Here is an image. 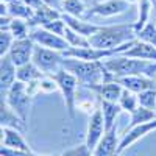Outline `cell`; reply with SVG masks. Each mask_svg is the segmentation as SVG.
Listing matches in <instances>:
<instances>
[{
	"label": "cell",
	"instance_id": "6da1fadb",
	"mask_svg": "<svg viewBox=\"0 0 156 156\" xmlns=\"http://www.w3.org/2000/svg\"><path fill=\"white\" fill-rule=\"evenodd\" d=\"M62 69H66L78 78V81L86 87L101 84L106 81H114V75L108 70L105 62L101 61H84L78 58H64Z\"/></svg>",
	"mask_w": 156,
	"mask_h": 156
},
{
	"label": "cell",
	"instance_id": "7a4b0ae2",
	"mask_svg": "<svg viewBox=\"0 0 156 156\" xmlns=\"http://www.w3.org/2000/svg\"><path fill=\"white\" fill-rule=\"evenodd\" d=\"M114 78L128 76V75H145L150 78L156 76V61L128 58V56H114L112 59L103 61Z\"/></svg>",
	"mask_w": 156,
	"mask_h": 156
},
{
	"label": "cell",
	"instance_id": "3957f363",
	"mask_svg": "<svg viewBox=\"0 0 156 156\" xmlns=\"http://www.w3.org/2000/svg\"><path fill=\"white\" fill-rule=\"evenodd\" d=\"M137 37L133 25H114L101 27L95 34L89 36V42L95 48H117Z\"/></svg>",
	"mask_w": 156,
	"mask_h": 156
},
{
	"label": "cell",
	"instance_id": "277c9868",
	"mask_svg": "<svg viewBox=\"0 0 156 156\" xmlns=\"http://www.w3.org/2000/svg\"><path fill=\"white\" fill-rule=\"evenodd\" d=\"M2 97H5V100L11 106V109L27 123L28 122V114H30V106H31V100L34 97L28 83H23V81L17 80L9 87L8 92Z\"/></svg>",
	"mask_w": 156,
	"mask_h": 156
},
{
	"label": "cell",
	"instance_id": "5b68a950",
	"mask_svg": "<svg viewBox=\"0 0 156 156\" xmlns=\"http://www.w3.org/2000/svg\"><path fill=\"white\" fill-rule=\"evenodd\" d=\"M31 61L45 75L51 76V75H55L56 72H59L62 69L64 55H62V51H56V50H51V48H47V47H42V45L36 44Z\"/></svg>",
	"mask_w": 156,
	"mask_h": 156
},
{
	"label": "cell",
	"instance_id": "8992f818",
	"mask_svg": "<svg viewBox=\"0 0 156 156\" xmlns=\"http://www.w3.org/2000/svg\"><path fill=\"white\" fill-rule=\"evenodd\" d=\"M51 78L56 81L59 90L62 92L64 103H66V109L69 111V115L75 117V106H76V87H78V78L67 72L66 69H61L55 75H51Z\"/></svg>",
	"mask_w": 156,
	"mask_h": 156
},
{
	"label": "cell",
	"instance_id": "52a82bcc",
	"mask_svg": "<svg viewBox=\"0 0 156 156\" xmlns=\"http://www.w3.org/2000/svg\"><path fill=\"white\" fill-rule=\"evenodd\" d=\"M30 37L33 41L42 47L51 48V50H56V51H66L70 45L69 42L59 34H55L48 30H45L44 27H34L30 31Z\"/></svg>",
	"mask_w": 156,
	"mask_h": 156
},
{
	"label": "cell",
	"instance_id": "ba28073f",
	"mask_svg": "<svg viewBox=\"0 0 156 156\" xmlns=\"http://www.w3.org/2000/svg\"><path fill=\"white\" fill-rule=\"evenodd\" d=\"M34 45H36V42L30 36L23 37V39H14V42H12V45H11V48H9V51L6 55H9L12 62H14L17 67H20V66H23V64L31 61Z\"/></svg>",
	"mask_w": 156,
	"mask_h": 156
},
{
	"label": "cell",
	"instance_id": "9c48e42d",
	"mask_svg": "<svg viewBox=\"0 0 156 156\" xmlns=\"http://www.w3.org/2000/svg\"><path fill=\"white\" fill-rule=\"evenodd\" d=\"M106 128H105V119H103V112L100 109H94V112L89 117V125H87V136H86V145L94 153L95 147L101 137L105 136Z\"/></svg>",
	"mask_w": 156,
	"mask_h": 156
},
{
	"label": "cell",
	"instance_id": "30bf717a",
	"mask_svg": "<svg viewBox=\"0 0 156 156\" xmlns=\"http://www.w3.org/2000/svg\"><path fill=\"white\" fill-rule=\"evenodd\" d=\"M156 129V119L150 120V122H144V123H139L129 129H125L123 133V137L122 140L119 142V147H117V151H115V156H119L123 150H126L128 147H131L136 140H139L140 137L147 136L148 133L154 131Z\"/></svg>",
	"mask_w": 156,
	"mask_h": 156
},
{
	"label": "cell",
	"instance_id": "8fae6325",
	"mask_svg": "<svg viewBox=\"0 0 156 156\" xmlns=\"http://www.w3.org/2000/svg\"><path fill=\"white\" fill-rule=\"evenodd\" d=\"M129 2L126 0H106V2H101L94 5L90 9L86 11V14L83 16V19H87L90 16H101V17H111V16H117L122 14L129 8Z\"/></svg>",
	"mask_w": 156,
	"mask_h": 156
},
{
	"label": "cell",
	"instance_id": "7c38bea8",
	"mask_svg": "<svg viewBox=\"0 0 156 156\" xmlns=\"http://www.w3.org/2000/svg\"><path fill=\"white\" fill-rule=\"evenodd\" d=\"M115 81L122 84L123 89H128L131 92H142V90H147V89H153L156 87L154 83V78L145 76V75H128V76H119L115 78Z\"/></svg>",
	"mask_w": 156,
	"mask_h": 156
},
{
	"label": "cell",
	"instance_id": "4fadbf2b",
	"mask_svg": "<svg viewBox=\"0 0 156 156\" xmlns=\"http://www.w3.org/2000/svg\"><path fill=\"white\" fill-rule=\"evenodd\" d=\"M2 147L11 148V150H20V151H33L28 144L23 140L22 134L19 129L14 128H8V126H2Z\"/></svg>",
	"mask_w": 156,
	"mask_h": 156
},
{
	"label": "cell",
	"instance_id": "5bb4252c",
	"mask_svg": "<svg viewBox=\"0 0 156 156\" xmlns=\"http://www.w3.org/2000/svg\"><path fill=\"white\" fill-rule=\"evenodd\" d=\"M87 89H90L92 92H95L101 100H109V101H117V103H119V98H120V95L123 92L122 84H119L115 80L114 81L101 83V84L89 86Z\"/></svg>",
	"mask_w": 156,
	"mask_h": 156
},
{
	"label": "cell",
	"instance_id": "9a60e30c",
	"mask_svg": "<svg viewBox=\"0 0 156 156\" xmlns=\"http://www.w3.org/2000/svg\"><path fill=\"white\" fill-rule=\"evenodd\" d=\"M61 17L64 19V22L67 23V27H70L72 30H75L76 33H80L84 37H89V36L95 34L101 28V27H98V25H94V23H90L87 20H83L81 17H75V16L66 14V12H62Z\"/></svg>",
	"mask_w": 156,
	"mask_h": 156
},
{
	"label": "cell",
	"instance_id": "2e32d148",
	"mask_svg": "<svg viewBox=\"0 0 156 156\" xmlns=\"http://www.w3.org/2000/svg\"><path fill=\"white\" fill-rule=\"evenodd\" d=\"M17 66L12 59L9 58V55H3L2 56V95H5L9 87L17 81Z\"/></svg>",
	"mask_w": 156,
	"mask_h": 156
},
{
	"label": "cell",
	"instance_id": "e0dca14e",
	"mask_svg": "<svg viewBox=\"0 0 156 156\" xmlns=\"http://www.w3.org/2000/svg\"><path fill=\"white\" fill-rule=\"evenodd\" d=\"M115 133H117L115 126L111 128V129H108V131L105 133V136L101 137V140L98 142V145L95 147L94 156H115L117 147H119Z\"/></svg>",
	"mask_w": 156,
	"mask_h": 156
},
{
	"label": "cell",
	"instance_id": "ac0fdd59",
	"mask_svg": "<svg viewBox=\"0 0 156 156\" xmlns=\"http://www.w3.org/2000/svg\"><path fill=\"white\" fill-rule=\"evenodd\" d=\"M62 14L58 11V9H55V8H51V6H48V5H42L41 8H37V9H34V14H33V17L30 19V20H27L28 22V25H30V28H34V27H42V25H45L47 22H51V20H55V19H59Z\"/></svg>",
	"mask_w": 156,
	"mask_h": 156
},
{
	"label": "cell",
	"instance_id": "d6986e66",
	"mask_svg": "<svg viewBox=\"0 0 156 156\" xmlns=\"http://www.w3.org/2000/svg\"><path fill=\"white\" fill-rule=\"evenodd\" d=\"M123 56L128 58H139V59H150L156 61V47L145 42V41H136L131 48H128L126 51L122 53Z\"/></svg>",
	"mask_w": 156,
	"mask_h": 156
},
{
	"label": "cell",
	"instance_id": "ffe728a7",
	"mask_svg": "<svg viewBox=\"0 0 156 156\" xmlns=\"http://www.w3.org/2000/svg\"><path fill=\"white\" fill-rule=\"evenodd\" d=\"M2 126L14 128V129H19V131H23L25 126H27V123L11 109V106L6 103L5 97H2Z\"/></svg>",
	"mask_w": 156,
	"mask_h": 156
},
{
	"label": "cell",
	"instance_id": "44dd1931",
	"mask_svg": "<svg viewBox=\"0 0 156 156\" xmlns=\"http://www.w3.org/2000/svg\"><path fill=\"white\" fill-rule=\"evenodd\" d=\"M101 112H103V119H105V128L106 131L111 128H114V122L117 119V115L122 112V106L117 101H109V100H101Z\"/></svg>",
	"mask_w": 156,
	"mask_h": 156
},
{
	"label": "cell",
	"instance_id": "7402d4cb",
	"mask_svg": "<svg viewBox=\"0 0 156 156\" xmlns=\"http://www.w3.org/2000/svg\"><path fill=\"white\" fill-rule=\"evenodd\" d=\"M45 73L39 69L33 61L23 64V66L17 67V80L23 81V83H31V81H36L39 78H42Z\"/></svg>",
	"mask_w": 156,
	"mask_h": 156
},
{
	"label": "cell",
	"instance_id": "603a6c76",
	"mask_svg": "<svg viewBox=\"0 0 156 156\" xmlns=\"http://www.w3.org/2000/svg\"><path fill=\"white\" fill-rule=\"evenodd\" d=\"M6 8H8V14L11 17H19V19L30 20L34 14V9L30 8L27 3H23L22 0H12V2L6 3Z\"/></svg>",
	"mask_w": 156,
	"mask_h": 156
},
{
	"label": "cell",
	"instance_id": "cb8c5ba5",
	"mask_svg": "<svg viewBox=\"0 0 156 156\" xmlns=\"http://www.w3.org/2000/svg\"><path fill=\"white\" fill-rule=\"evenodd\" d=\"M153 119H156V111H154V109L144 108V106H140V105H139V106L131 112V123L128 125L126 129L133 128V126H136V125H139V123L150 122V120H153Z\"/></svg>",
	"mask_w": 156,
	"mask_h": 156
},
{
	"label": "cell",
	"instance_id": "d4e9b609",
	"mask_svg": "<svg viewBox=\"0 0 156 156\" xmlns=\"http://www.w3.org/2000/svg\"><path fill=\"white\" fill-rule=\"evenodd\" d=\"M137 3H139V19H137V22L134 23L136 34L148 23V16H150V12H151V8L154 6V5L151 3V0H139Z\"/></svg>",
	"mask_w": 156,
	"mask_h": 156
},
{
	"label": "cell",
	"instance_id": "484cf974",
	"mask_svg": "<svg viewBox=\"0 0 156 156\" xmlns=\"http://www.w3.org/2000/svg\"><path fill=\"white\" fill-rule=\"evenodd\" d=\"M62 11L66 14H70L75 17H83L87 9H86V5L83 3V0H64Z\"/></svg>",
	"mask_w": 156,
	"mask_h": 156
},
{
	"label": "cell",
	"instance_id": "4316f807",
	"mask_svg": "<svg viewBox=\"0 0 156 156\" xmlns=\"http://www.w3.org/2000/svg\"><path fill=\"white\" fill-rule=\"evenodd\" d=\"M28 28L30 25L25 19H19V17H12L11 23H9V31L14 36V39H23L28 37Z\"/></svg>",
	"mask_w": 156,
	"mask_h": 156
},
{
	"label": "cell",
	"instance_id": "83f0119b",
	"mask_svg": "<svg viewBox=\"0 0 156 156\" xmlns=\"http://www.w3.org/2000/svg\"><path fill=\"white\" fill-rule=\"evenodd\" d=\"M119 105L122 106V109L128 111L129 114H131L137 106H139V100H137V95L136 92H131V90L128 89H123V92L119 98Z\"/></svg>",
	"mask_w": 156,
	"mask_h": 156
},
{
	"label": "cell",
	"instance_id": "f1b7e54d",
	"mask_svg": "<svg viewBox=\"0 0 156 156\" xmlns=\"http://www.w3.org/2000/svg\"><path fill=\"white\" fill-rule=\"evenodd\" d=\"M64 39L69 42L70 47H90L89 37L81 36L80 33H76V31L72 30L70 27H67L66 31H64Z\"/></svg>",
	"mask_w": 156,
	"mask_h": 156
},
{
	"label": "cell",
	"instance_id": "f546056e",
	"mask_svg": "<svg viewBox=\"0 0 156 156\" xmlns=\"http://www.w3.org/2000/svg\"><path fill=\"white\" fill-rule=\"evenodd\" d=\"M137 100H139L140 106L148 108V109H154L156 108V87L139 92L137 94Z\"/></svg>",
	"mask_w": 156,
	"mask_h": 156
},
{
	"label": "cell",
	"instance_id": "4dcf8cb0",
	"mask_svg": "<svg viewBox=\"0 0 156 156\" xmlns=\"http://www.w3.org/2000/svg\"><path fill=\"white\" fill-rule=\"evenodd\" d=\"M137 37L140 41H145L156 47V22H148L144 28L137 33Z\"/></svg>",
	"mask_w": 156,
	"mask_h": 156
},
{
	"label": "cell",
	"instance_id": "1f68e13d",
	"mask_svg": "<svg viewBox=\"0 0 156 156\" xmlns=\"http://www.w3.org/2000/svg\"><path fill=\"white\" fill-rule=\"evenodd\" d=\"M12 42H14V36L11 34L9 30H2V33H0V56L6 55Z\"/></svg>",
	"mask_w": 156,
	"mask_h": 156
},
{
	"label": "cell",
	"instance_id": "d6a6232c",
	"mask_svg": "<svg viewBox=\"0 0 156 156\" xmlns=\"http://www.w3.org/2000/svg\"><path fill=\"white\" fill-rule=\"evenodd\" d=\"M42 27L45 30L51 31V33L59 34V36L64 37V31H66V28H67V23L64 22L62 17H59V19H55V20H51V22H47L45 25H42Z\"/></svg>",
	"mask_w": 156,
	"mask_h": 156
},
{
	"label": "cell",
	"instance_id": "836d02e7",
	"mask_svg": "<svg viewBox=\"0 0 156 156\" xmlns=\"http://www.w3.org/2000/svg\"><path fill=\"white\" fill-rule=\"evenodd\" d=\"M61 156H94V153L90 151V148L83 144V145H78V147H73L72 150H67L64 151Z\"/></svg>",
	"mask_w": 156,
	"mask_h": 156
},
{
	"label": "cell",
	"instance_id": "e575fe53",
	"mask_svg": "<svg viewBox=\"0 0 156 156\" xmlns=\"http://www.w3.org/2000/svg\"><path fill=\"white\" fill-rule=\"evenodd\" d=\"M0 154H2V156H41V154H36L34 151L11 150V148H6V147H2V150H0Z\"/></svg>",
	"mask_w": 156,
	"mask_h": 156
},
{
	"label": "cell",
	"instance_id": "d590c367",
	"mask_svg": "<svg viewBox=\"0 0 156 156\" xmlns=\"http://www.w3.org/2000/svg\"><path fill=\"white\" fill-rule=\"evenodd\" d=\"M23 3H27L30 8H33V9H37V8H41L42 5H45L44 3V0H22Z\"/></svg>",
	"mask_w": 156,
	"mask_h": 156
},
{
	"label": "cell",
	"instance_id": "8d00e7d4",
	"mask_svg": "<svg viewBox=\"0 0 156 156\" xmlns=\"http://www.w3.org/2000/svg\"><path fill=\"white\" fill-rule=\"evenodd\" d=\"M62 2L64 0H44V3L51 6V8H55V9H62Z\"/></svg>",
	"mask_w": 156,
	"mask_h": 156
},
{
	"label": "cell",
	"instance_id": "74e56055",
	"mask_svg": "<svg viewBox=\"0 0 156 156\" xmlns=\"http://www.w3.org/2000/svg\"><path fill=\"white\" fill-rule=\"evenodd\" d=\"M126 2H129V3H136V2H139V0H126Z\"/></svg>",
	"mask_w": 156,
	"mask_h": 156
},
{
	"label": "cell",
	"instance_id": "f35d334b",
	"mask_svg": "<svg viewBox=\"0 0 156 156\" xmlns=\"http://www.w3.org/2000/svg\"><path fill=\"white\" fill-rule=\"evenodd\" d=\"M2 2H5V3H9V2H12V0H2Z\"/></svg>",
	"mask_w": 156,
	"mask_h": 156
},
{
	"label": "cell",
	"instance_id": "ab89813d",
	"mask_svg": "<svg viewBox=\"0 0 156 156\" xmlns=\"http://www.w3.org/2000/svg\"><path fill=\"white\" fill-rule=\"evenodd\" d=\"M151 3L154 5V8H156V0H151Z\"/></svg>",
	"mask_w": 156,
	"mask_h": 156
}]
</instances>
